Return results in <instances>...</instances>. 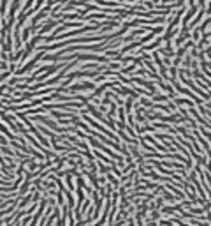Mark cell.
Returning <instances> with one entry per match:
<instances>
[{
	"mask_svg": "<svg viewBox=\"0 0 211 226\" xmlns=\"http://www.w3.org/2000/svg\"><path fill=\"white\" fill-rule=\"evenodd\" d=\"M7 76H9V71H7V72H2V74H0V81H2V80H6Z\"/></svg>",
	"mask_w": 211,
	"mask_h": 226,
	"instance_id": "cell-1",
	"label": "cell"
}]
</instances>
